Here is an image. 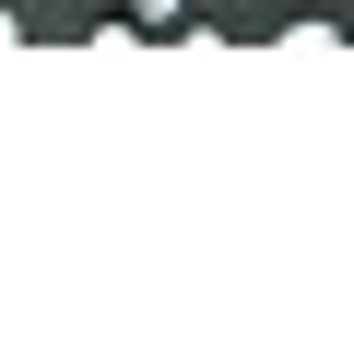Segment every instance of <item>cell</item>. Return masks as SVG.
Here are the masks:
<instances>
[{
  "label": "cell",
  "instance_id": "obj_3",
  "mask_svg": "<svg viewBox=\"0 0 354 342\" xmlns=\"http://www.w3.org/2000/svg\"><path fill=\"white\" fill-rule=\"evenodd\" d=\"M36 36V12H24V0H0V48H24Z\"/></svg>",
  "mask_w": 354,
  "mask_h": 342
},
{
  "label": "cell",
  "instance_id": "obj_1",
  "mask_svg": "<svg viewBox=\"0 0 354 342\" xmlns=\"http://www.w3.org/2000/svg\"><path fill=\"white\" fill-rule=\"evenodd\" d=\"M283 48H307V59H342L354 36H342V12H330V0H319V12H295V24H283Z\"/></svg>",
  "mask_w": 354,
  "mask_h": 342
},
{
  "label": "cell",
  "instance_id": "obj_2",
  "mask_svg": "<svg viewBox=\"0 0 354 342\" xmlns=\"http://www.w3.org/2000/svg\"><path fill=\"white\" fill-rule=\"evenodd\" d=\"M189 12H201V0H118V24H130V36H177Z\"/></svg>",
  "mask_w": 354,
  "mask_h": 342
}]
</instances>
